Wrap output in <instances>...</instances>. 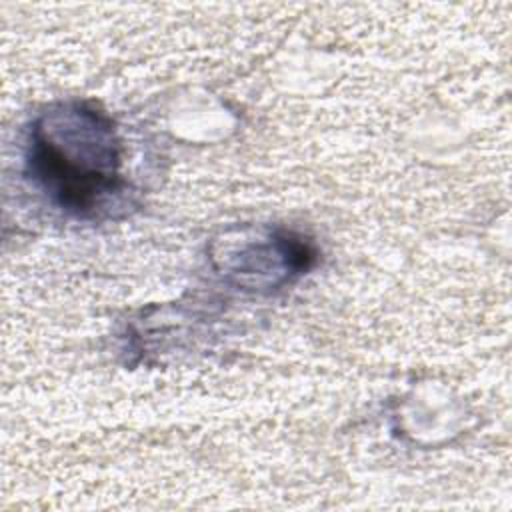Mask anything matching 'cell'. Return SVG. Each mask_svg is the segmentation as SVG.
Listing matches in <instances>:
<instances>
[{
    "instance_id": "obj_1",
    "label": "cell",
    "mask_w": 512,
    "mask_h": 512,
    "mask_svg": "<svg viewBox=\"0 0 512 512\" xmlns=\"http://www.w3.org/2000/svg\"><path fill=\"white\" fill-rule=\"evenodd\" d=\"M120 164L114 124L92 104H58L42 112L30 128L26 170L70 214L86 218L104 208L124 186Z\"/></svg>"
}]
</instances>
